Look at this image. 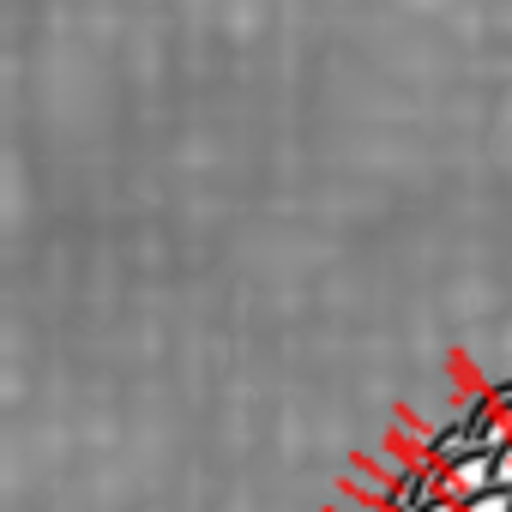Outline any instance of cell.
I'll return each mask as SVG.
<instances>
[{"instance_id":"1","label":"cell","mask_w":512,"mask_h":512,"mask_svg":"<svg viewBox=\"0 0 512 512\" xmlns=\"http://www.w3.org/2000/svg\"><path fill=\"white\" fill-rule=\"evenodd\" d=\"M488 488H500L494 452H464V458L446 464V476H440V500H452V506H464V500H476V494H488Z\"/></svg>"},{"instance_id":"2","label":"cell","mask_w":512,"mask_h":512,"mask_svg":"<svg viewBox=\"0 0 512 512\" xmlns=\"http://www.w3.org/2000/svg\"><path fill=\"white\" fill-rule=\"evenodd\" d=\"M458 512H512V488H488V494H476V500H464Z\"/></svg>"},{"instance_id":"4","label":"cell","mask_w":512,"mask_h":512,"mask_svg":"<svg viewBox=\"0 0 512 512\" xmlns=\"http://www.w3.org/2000/svg\"><path fill=\"white\" fill-rule=\"evenodd\" d=\"M422 512H458V506H452V500H434V506H422Z\"/></svg>"},{"instance_id":"3","label":"cell","mask_w":512,"mask_h":512,"mask_svg":"<svg viewBox=\"0 0 512 512\" xmlns=\"http://www.w3.org/2000/svg\"><path fill=\"white\" fill-rule=\"evenodd\" d=\"M494 476H500V488H512V446L494 452Z\"/></svg>"}]
</instances>
